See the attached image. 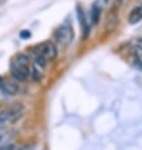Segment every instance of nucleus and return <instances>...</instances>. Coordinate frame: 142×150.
Instances as JSON below:
<instances>
[{"label":"nucleus","instance_id":"obj_6","mask_svg":"<svg viewBox=\"0 0 142 150\" xmlns=\"http://www.w3.org/2000/svg\"><path fill=\"white\" fill-rule=\"evenodd\" d=\"M140 20H142V5L135 8V9L129 13V16H128V22L131 24L138 23Z\"/></svg>","mask_w":142,"mask_h":150},{"label":"nucleus","instance_id":"obj_9","mask_svg":"<svg viewBox=\"0 0 142 150\" xmlns=\"http://www.w3.org/2000/svg\"><path fill=\"white\" fill-rule=\"evenodd\" d=\"M19 35H20V38L22 39H29L32 37V33L29 30H22L19 33Z\"/></svg>","mask_w":142,"mask_h":150},{"label":"nucleus","instance_id":"obj_1","mask_svg":"<svg viewBox=\"0 0 142 150\" xmlns=\"http://www.w3.org/2000/svg\"><path fill=\"white\" fill-rule=\"evenodd\" d=\"M32 53L34 56L35 63L40 67H45L48 62H52L57 57V48L52 42H45L34 47Z\"/></svg>","mask_w":142,"mask_h":150},{"label":"nucleus","instance_id":"obj_4","mask_svg":"<svg viewBox=\"0 0 142 150\" xmlns=\"http://www.w3.org/2000/svg\"><path fill=\"white\" fill-rule=\"evenodd\" d=\"M23 111H24V107L22 105H15L13 107H10L9 110L1 112V115H0V119L5 120L8 124L14 122V121H16V120L20 117V116H22Z\"/></svg>","mask_w":142,"mask_h":150},{"label":"nucleus","instance_id":"obj_12","mask_svg":"<svg viewBox=\"0 0 142 150\" xmlns=\"http://www.w3.org/2000/svg\"><path fill=\"white\" fill-rule=\"evenodd\" d=\"M3 140V134H0V141Z\"/></svg>","mask_w":142,"mask_h":150},{"label":"nucleus","instance_id":"obj_7","mask_svg":"<svg viewBox=\"0 0 142 150\" xmlns=\"http://www.w3.org/2000/svg\"><path fill=\"white\" fill-rule=\"evenodd\" d=\"M77 11H78V19H79V23L82 24V28H83V32H84V35L88 34V24H87V20H86V16L84 13L82 11L81 6L77 8Z\"/></svg>","mask_w":142,"mask_h":150},{"label":"nucleus","instance_id":"obj_13","mask_svg":"<svg viewBox=\"0 0 142 150\" xmlns=\"http://www.w3.org/2000/svg\"><path fill=\"white\" fill-rule=\"evenodd\" d=\"M19 150H25V149H19Z\"/></svg>","mask_w":142,"mask_h":150},{"label":"nucleus","instance_id":"obj_5","mask_svg":"<svg viewBox=\"0 0 142 150\" xmlns=\"http://www.w3.org/2000/svg\"><path fill=\"white\" fill-rule=\"evenodd\" d=\"M0 91L4 92L5 95L13 96L18 92V87H16V85H14V83L8 82L5 80H3V78H0Z\"/></svg>","mask_w":142,"mask_h":150},{"label":"nucleus","instance_id":"obj_8","mask_svg":"<svg viewBox=\"0 0 142 150\" xmlns=\"http://www.w3.org/2000/svg\"><path fill=\"white\" fill-rule=\"evenodd\" d=\"M98 19H99V8L97 5H93L91 10V20L93 24H96L98 22Z\"/></svg>","mask_w":142,"mask_h":150},{"label":"nucleus","instance_id":"obj_10","mask_svg":"<svg viewBox=\"0 0 142 150\" xmlns=\"http://www.w3.org/2000/svg\"><path fill=\"white\" fill-rule=\"evenodd\" d=\"M0 150H15V145L14 144H5L0 146Z\"/></svg>","mask_w":142,"mask_h":150},{"label":"nucleus","instance_id":"obj_2","mask_svg":"<svg viewBox=\"0 0 142 150\" xmlns=\"http://www.w3.org/2000/svg\"><path fill=\"white\" fill-rule=\"evenodd\" d=\"M10 71L15 80L24 81L30 76V68H29V57L25 54H18L13 58L10 63Z\"/></svg>","mask_w":142,"mask_h":150},{"label":"nucleus","instance_id":"obj_3","mask_svg":"<svg viewBox=\"0 0 142 150\" xmlns=\"http://www.w3.org/2000/svg\"><path fill=\"white\" fill-rule=\"evenodd\" d=\"M56 35H57V39L59 40V43H62L63 45L69 44L74 38V32H73L72 25L68 23L62 24V25L57 29Z\"/></svg>","mask_w":142,"mask_h":150},{"label":"nucleus","instance_id":"obj_11","mask_svg":"<svg viewBox=\"0 0 142 150\" xmlns=\"http://www.w3.org/2000/svg\"><path fill=\"white\" fill-rule=\"evenodd\" d=\"M8 125H9V124H8V122L5 121V120L0 119V134H1V131H3L4 129H5V127L8 126Z\"/></svg>","mask_w":142,"mask_h":150}]
</instances>
